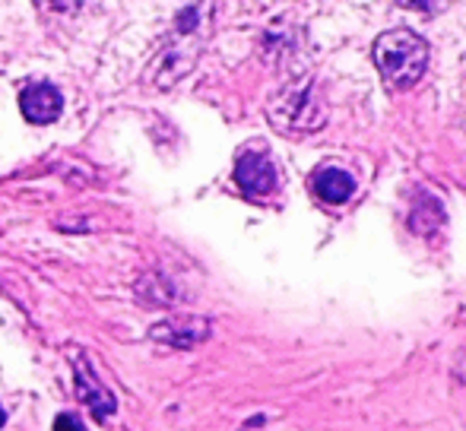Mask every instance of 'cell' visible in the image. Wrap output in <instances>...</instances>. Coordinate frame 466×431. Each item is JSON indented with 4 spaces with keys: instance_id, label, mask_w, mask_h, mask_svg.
<instances>
[{
    "instance_id": "obj_1",
    "label": "cell",
    "mask_w": 466,
    "mask_h": 431,
    "mask_svg": "<svg viewBox=\"0 0 466 431\" xmlns=\"http://www.w3.org/2000/svg\"><path fill=\"white\" fill-rule=\"evenodd\" d=\"M374 64L391 89H412L429 67V44L410 29H387L374 38Z\"/></svg>"
},
{
    "instance_id": "obj_2",
    "label": "cell",
    "mask_w": 466,
    "mask_h": 431,
    "mask_svg": "<svg viewBox=\"0 0 466 431\" xmlns=\"http://www.w3.org/2000/svg\"><path fill=\"white\" fill-rule=\"evenodd\" d=\"M270 118L286 133H311L323 127L327 108H323L321 95L314 93V86L305 83V86L286 89V93L276 95V102L270 105Z\"/></svg>"
},
{
    "instance_id": "obj_3",
    "label": "cell",
    "mask_w": 466,
    "mask_h": 431,
    "mask_svg": "<svg viewBox=\"0 0 466 431\" xmlns=\"http://www.w3.org/2000/svg\"><path fill=\"white\" fill-rule=\"evenodd\" d=\"M235 181H238V188H242L244 194L267 197V194H273V191H276V181H280V178H276L273 159L263 156V152H257V150H251V152H244V156L238 159Z\"/></svg>"
},
{
    "instance_id": "obj_4",
    "label": "cell",
    "mask_w": 466,
    "mask_h": 431,
    "mask_svg": "<svg viewBox=\"0 0 466 431\" xmlns=\"http://www.w3.org/2000/svg\"><path fill=\"white\" fill-rule=\"evenodd\" d=\"M19 105H23V114L32 124H51V121L61 114L64 102H61V93H57L51 83H35V86H29L23 93Z\"/></svg>"
},
{
    "instance_id": "obj_5",
    "label": "cell",
    "mask_w": 466,
    "mask_h": 431,
    "mask_svg": "<svg viewBox=\"0 0 466 431\" xmlns=\"http://www.w3.org/2000/svg\"><path fill=\"white\" fill-rule=\"evenodd\" d=\"M76 390H80V397L86 400V407L93 409V416L99 422H105V416L114 413L112 390H108L105 384L99 381V375L89 368L86 358H83V362H76Z\"/></svg>"
},
{
    "instance_id": "obj_6",
    "label": "cell",
    "mask_w": 466,
    "mask_h": 431,
    "mask_svg": "<svg viewBox=\"0 0 466 431\" xmlns=\"http://www.w3.org/2000/svg\"><path fill=\"white\" fill-rule=\"evenodd\" d=\"M153 339L168 346H181V349H191V346L203 343L210 337V324L200 318H184V320H165V324L153 327L150 330Z\"/></svg>"
},
{
    "instance_id": "obj_7",
    "label": "cell",
    "mask_w": 466,
    "mask_h": 431,
    "mask_svg": "<svg viewBox=\"0 0 466 431\" xmlns=\"http://www.w3.org/2000/svg\"><path fill=\"white\" fill-rule=\"evenodd\" d=\"M311 188H314V194L321 197L323 203H346L349 197L355 194V181L349 171L342 169H321L314 175V181H311Z\"/></svg>"
},
{
    "instance_id": "obj_8",
    "label": "cell",
    "mask_w": 466,
    "mask_h": 431,
    "mask_svg": "<svg viewBox=\"0 0 466 431\" xmlns=\"http://www.w3.org/2000/svg\"><path fill=\"white\" fill-rule=\"evenodd\" d=\"M441 225H444V207L431 194H422L410 213V229L416 235H435Z\"/></svg>"
},
{
    "instance_id": "obj_9",
    "label": "cell",
    "mask_w": 466,
    "mask_h": 431,
    "mask_svg": "<svg viewBox=\"0 0 466 431\" xmlns=\"http://www.w3.org/2000/svg\"><path fill=\"white\" fill-rule=\"evenodd\" d=\"M400 6H410V10H422V13H435L441 6V0H397Z\"/></svg>"
},
{
    "instance_id": "obj_10",
    "label": "cell",
    "mask_w": 466,
    "mask_h": 431,
    "mask_svg": "<svg viewBox=\"0 0 466 431\" xmlns=\"http://www.w3.org/2000/svg\"><path fill=\"white\" fill-rule=\"evenodd\" d=\"M55 431H83V426L74 419V416H61V419L55 422Z\"/></svg>"
},
{
    "instance_id": "obj_11",
    "label": "cell",
    "mask_w": 466,
    "mask_h": 431,
    "mask_svg": "<svg viewBox=\"0 0 466 431\" xmlns=\"http://www.w3.org/2000/svg\"><path fill=\"white\" fill-rule=\"evenodd\" d=\"M454 375H457V381H463V384H466V352H463V358H461V362H457Z\"/></svg>"
},
{
    "instance_id": "obj_12",
    "label": "cell",
    "mask_w": 466,
    "mask_h": 431,
    "mask_svg": "<svg viewBox=\"0 0 466 431\" xmlns=\"http://www.w3.org/2000/svg\"><path fill=\"white\" fill-rule=\"evenodd\" d=\"M4 422H6V413H4V407H0V428H4Z\"/></svg>"
}]
</instances>
